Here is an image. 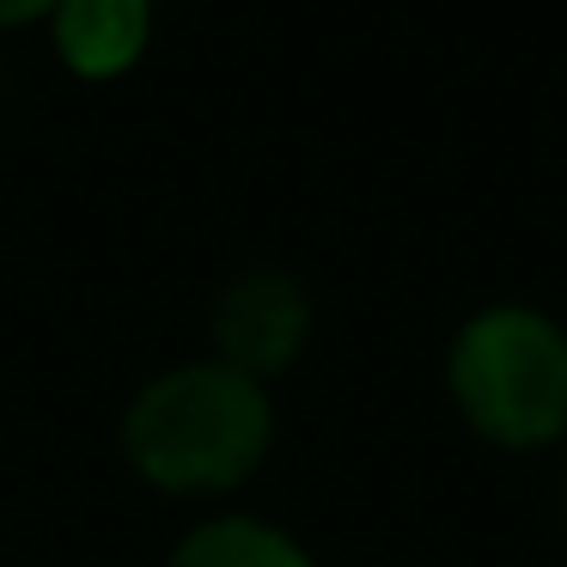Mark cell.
<instances>
[{"label":"cell","mask_w":567,"mask_h":567,"mask_svg":"<svg viewBox=\"0 0 567 567\" xmlns=\"http://www.w3.org/2000/svg\"><path fill=\"white\" fill-rule=\"evenodd\" d=\"M165 567H318L287 525L262 513H208L172 543Z\"/></svg>","instance_id":"5"},{"label":"cell","mask_w":567,"mask_h":567,"mask_svg":"<svg viewBox=\"0 0 567 567\" xmlns=\"http://www.w3.org/2000/svg\"><path fill=\"white\" fill-rule=\"evenodd\" d=\"M445 396L494 452L567 445V323L525 299L470 311L445 342Z\"/></svg>","instance_id":"2"},{"label":"cell","mask_w":567,"mask_h":567,"mask_svg":"<svg viewBox=\"0 0 567 567\" xmlns=\"http://www.w3.org/2000/svg\"><path fill=\"white\" fill-rule=\"evenodd\" d=\"M561 525H567V464H561Z\"/></svg>","instance_id":"7"},{"label":"cell","mask_w":567,"mask_h":567,"mask_svg":"<svg viewBox=\"0 0 567 567\" xmlns=\"http://www.w3.org/2000/svg\"><path fill=\"white\" fill-rule=\"evenodd\" d=\"M153 13L159 0H55L43 19L55 62L86 86L128 80L153 50Z\"/></svg>","instance_id":"4"},{"label":"cell","mask_w":567,"mask_h":567,"mask_svg":"<svg viewBox=\"0 0 567 567\" xmlns=\"http://www.w3.org/2000/svg\"><path fill=\"white\" fill-rule=\"evenodd\" d=\"M275 452L269 384L214 354L153 372L123 409V464L172 501H226Z\"/></svg>","instance_id":"1"},{"label":"cell","mask_w":567,"mask_h":567,"mask_svg":"<svg viewBox=\"0 0 567 567\" xmlns=\"http://www.w3.org/2000/svg\"><path fill=\"white\" fill-rule=\"evenodd\" d=\"M311 336H318V299L281 262H250V269L226 275L208 306V354L257 384L293 372Z\"/></svg>","instance_id":"3"},{"label":"cell","mask_w":567,"mask_h":567,"mask_svg":"<svg viewBox=\"0 0 567 567\" xmlns=\"http://www.w3.org/2000/svg\"><path fill=\"white\" fill-rule=\"evenodd\" d=\"M55 13V0H0V31H25V25H43Z\"/></svg>","instance_id":"6"}]
</instances>
